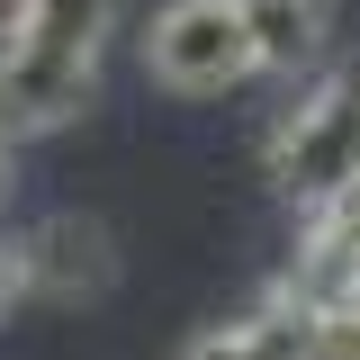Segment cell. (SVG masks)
<instances>
[{"label": "cell", "instance_id": "cell-3", "mask_svg": "<svg viewBox=\"0 0 360 360\" xmlns=\"http://www.w3.org/2000/svg\"><path fill=\"white\" fill-rule=\"evenodd\" d=\"M144 72L180 99H217V90L252 82L262 54H252V18L243 0H172L153 27H144Z\"/></svg>", "mask_w": 360, "mask_h": 360}, {"label": "cell", "instance_id": "cell-2", "mask_svg": "<svg viewBox=\"0 0 360 360\" xmlns=\"http://www.w3.org/2000/svg\"><path fill=\"white\" fill-rule=\"evenodd\" d=\"M262 172L297 217H324V207L360 198V54L324 63L279 108V127L262 135Z\"/></svg>", "mask_w": 360, "mask_h": 360}, {"label": "cell", "instance_id": "cell-7", "mask_svg": "<svg viewBox=\"0 0 360 360\" xmlns=\"http://www.w3.org/2000/svg\"><path fill=\"white\" fill-rule=\"evenodd\" d=\"M315 243H333V252L352 262V288H360V198H342V207H324V217H315Z\"/></svg>", "mask_w": 360, "mask_h": 360}, {"label": "cell", "instance_id": "cell-6", "mask_svg": "<svg viewBox=\"0 0 360 360\" xmlns=\"http://www.w3.org/2000/svg\"><path fill=\"white\" fill-rule=\"evenodd\" d=\"M243 18H252L262 72H307V63H324V37H333V9L324 0H243Z\"/></svg>", "mask_w": 360, "mask_h": 360}, {"label": "cell", "instance_id": "cell-5", "mask_svg": "<svg viewBox=\"0 0 360 360\" xmlns=\"http://www.w3.org/2000/svg\"><path fill=\"white\" fill-rule=\"evenodd\" d=\"M180 360H315V315L288 307V297H270V307H252V315L207 324Z\"/></svg>", "mask_w": 360, "mask_h": 360}, {"label": "cell", "instance_id": "cell-9", "mask_svg": "<svg viewBox=\"0 0 360 360\" xmlns=\"http://www.w3.org/2000/svg\"><path fill=\"white\" fill-rule=\"evenodd\" d=\"M18 18H27V0H0V45L18 37Z\"/></svg>", "mask_w": 360, "mask_h": 360}, {"label": "cell", "instance_id": "cell-11", "mask_svg": "<svg viewBox=\"0 0 360 360\" xmlns=\"http://www.w3.org/2000/svg\"><path fill=\"white\" fill-rule=\"evenodd\" d=\"M0 243H9V234H0Z\"/></svg>", "mask_w": 360, "mask_h": 360}, {"label": "cell", "instance_id": "cell-10", "mask_svg": "<svg viewBox=\"0 0 360 360\" xmlns=\"http://www.w3.org/2000/svg\"><path fill=\"white\" fill-rule=\"evenodd\" d=\"M0 189H9V135H0Z\"/></svg>", "mask_w": 360, "mask_h": 360}, {"label": "cell", "instance_id": "cell-4", "mask_svg": "<svg viewBox=\"0 0 360 360\" xmlns=\"http://www.w3.org/2000/svg\"><path fill=\"white\" fill-rule=\"evenodd\" d=\"M18 279L27 297H54V307H82L117 279V252H108V225L90 217H45L27 243H18Z\"/></svg>", "mask_w": 360, "mask_h": 360}, {"label": "cell", "instance_id": "cell-1", "mask_svg": "<svg viewBox=\"0 0 360 360\" xmlns=\"http://www.w3.org/2000/svg\"><path fill=\"white\" fill-rule=\"evenodd\" d=\"M117 37V0H27L0 45V135H54L99 99V54Z\"/></svg>", "mask_w": 360, "mask_h": 360}, {"label": "cell", "instance_id": "cell-8", "mask_svg": "<svg viewBox=\"0 0 360 360\" xmlns=\"http://www.w3.org/2000/svg\"><path fill=\"white\" fill-rule=\"evenodd\" d=\"M27 297V279H18V243H0V315Z\"/></svg>", "mask_w": 360, "mask_h": 360}]
</instances>
